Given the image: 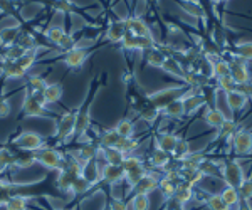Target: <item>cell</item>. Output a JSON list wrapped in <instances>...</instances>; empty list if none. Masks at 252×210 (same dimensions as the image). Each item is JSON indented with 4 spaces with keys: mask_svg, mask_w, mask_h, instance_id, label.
<instances>
[{
    "mask_svg": "<svg viewBox=\"0 0 252 210\" xmlns=\"http://www.w3.org/2000/svg\"><path fill=\"white\" fill-rule=\"evenodd\" d=\"M91 56V51L89 49H83V47H72L71 51H66L63 56H61V60L67 66V69L71 71H78L86 64V60Z\"/></svg>",
    "mask_w": 252,
    "mask_h": 210,
    "instance_id": "obj_8",
    "label": "cell"
},
{
    "mask_svg": "<svg viewBox=\"0 0 252 210\" xmlns=\"http://www.w3.org/2000/svg\"><path fill=\"white\" fill-rule=\"evenodd\" d=\"M155 46V39H153V35H150V37H138L136 39V51H141V52H146L150 49H153Z\"/></svg>",
    "mask_w": 252,
    "mask_h": 210,
    "instance_id": "obj_53",
    "label": "cell"
},
{
    "mask_svg": "<svg viewBox=\"0 0 252 210\" xmlns=\"http://www.w3.org/2000/svg\"><path fill=\"white\" fill-rule=\"evenodd\" d=\"M138 140H133V138H120V141L116 143V147L121 153H125L126 156L128 155H133V151L138 148Z\"/></svg>",
    "mask_w": 252,
    "mask_h": 210,
    "instance_id": "obj_40",
    "label": "cell"
},
{
    "mask_svg": "<svg viewBox=\"0 0 252 210\" xmlns=\"http://www.w3.org/2000/svg\"><path fill=\"white\" fill-rule=\"evenodd\" d=\"M20 35V30L17 26H9V27H3L0 30V46L2 47H9V46H14L17 42Z\"/></svg>",
    "mask_w": 252,
    "mask_h": 210,
    "instance_id": "obj_24",
    "label": "cell"
},
{
    "mask_svg": "<svg viewBox=\"0 0 252 210\" xmlns=\"http://www.w3.org/2000/svg\"><path fill=\"white\" fill-rule=\"evenodd\" d=\"M34 156L39 165H42L47 170H56V172L63 170L64 161H66V156L63 153L52 147H47V145L40 148V150L34 151Z\"/></svg>",
    "mask_w": 252,
    "mask_h": 210,
    "instance_id": "obj_5",
    "label": "cell"
},
{
    "mask_svg": "<svg viewBox=\"0 0 252 210\" xmlns=\"http://www.w3.org/2000/svg\"><path fill=\"white\" fill-rule=\"evenodd\" d=\"M125 26H126V30H128L129 34L136 35V37H150V35H152V29H150V26L141 17H138V15L126 17Z\"/></svg>",
    "mask_w": 252,
    "mask_h": 210,
    "instance_id": "obj_11",
    "label": "cell"
},
{
    "mask_svg": "<svg viewBox=\"0 0 252 210\" xmlns=\"http://www.w3.org/2000/svg\"><path fill=\"white\" fill-rule=\"evenodd\" d=\"M35 156L31 151H20L15 153V167L17 168H29L32 165H35Z\"/></svg>",
    "mask_w": 252,
    "mask_h": 210,
    "instance_id": "obj_38",
    "label": "cell"
},
{
    "mask_svg": "<svg viewBox=\"0 0 252 210\" xmlns=\"http://www.w3.org/2000/svg\"><path fill=\"white\" fill-rule=\"evenodd\" d=\"M123 170H125V181L129 185V188H133L135 185L140 181L141 177L146 173V168L143 165V161H141L138 156L135 155H128L123 161Z\"/></svg>",
    "mask_w": 252,
    "mask_h": 210,
    "instance_id": "obj_7",
    "label": "cell"
},
{
    "mask_svg": "<svg viewBox=\"0 0 252 210\" xmlns=\"http://www.w3.org/2000/svg\"><path fill=\"white\" fill-rule=\"evenodd\" d=\"M232 147L237 155H247L252 150V133L246 130H239L232 136Z\"/></svg>",
    "mask_w": 252,
    "mask_h": 210,
    "instance_id": "obj_12",
    "label": "cell"
},
{
    "mask_svg": "<svg viewBox=\"0 0 252 210\" xmlns=\"http://www.w3.org/2000/svg\"><path fill=\"white\" fill-rule=\"evenodd\" d=\"M230 74V66L227 60H215V62H212V76L214 78H222V76H227Z\"/></svg>",
    "mask_w": 252,
    "mask_h": 210,
    "instance_id": "obj_46",
    "label": "cell"
},
{
    "mask_svg": "<svg viewBox=\"0 0 252 210\" xmlns=\"http://www.w3.org/2000/svg\"><path fill=\"white\" fill-rule=\"evenodd\" d=\"M58 210H63V209H58Z\"/></svg>",
    "mask_w": 252,
    "mask_h": 210,
    "instance_id": "obj_64",
    "label": "cell"
},
{
    "mask_svg": "<svg viewBox=\"0 0 252 210\" xmlns=\"http://www.w3.org/2000/svg\"><path fill=\"white\" fill-rule=\"evenodd\" d=\"M96 94H97V86H96V81H93L91 88H89V92H88V99L76 110L74 138L78 141H81L83 136L88 135L89 126H91V106H93V101H94Z\"/></svg>",
    "mask_w": 252,
    "mask_h": 210,
    "instance_id": "obj_1",
    "label": "cell"
},
{
    "mask_svg": "<svg viewBox=\"0 0 252 210\" xmlns=\"http://www.w3.org/2000/svg\"><path fill=\"white\" fill-rule=\"evenodd\" d=\"M101 181L108 185H118L125 181V170L121 165H109L104 163L101 167Z\"/></svg>",
    "mask_w": 252,
    "mask_h": 210,
    "instance_id": "obj_10",
    "label": "cell"
},
{
    "mask_svg": "<svg viewBox=\"0 0 252 210\" xmlns=\"http://www.w3.org/2000/svg\"><path fill=\"white\" fill-rule=\"evenodd\" d=\"M126 34V26H125V19H116L113 22H109L108 29H106V40L111 44H120L121 39Z\"/></svg>",
    "mask_w": 252,
    "mask_h": 210,
    "instance_id": "obj_17",
    "label": "cell"
},
{
    "mask_svg": "<svg viewBox=\"0 0 252 210\" xmlns=\"http://www.w3.org/2000/svg\"><path fill=\"white\" fill-rule=\"evenodd\" d=\"M24 54H26V51H24L22 47H19L17 44H14V46L5 47V51H2V59L3 60H17L19 58H22Z\"/></svg>",
    "mask_w": 252,
    "mask_h": 210,
    "instance_id": "obj_44",
    "label": "cell"
},
{
    "mask_svg": "<svg viewBox=\"0 0 252 210\" xmlns=\"http://www.w3.org/2000/svg\"><path fill=\"white\" fill-rule=\"evenodd\" d=\"M190 153V143L187 140H180L178 138L177 141V145H175V148H173V151H172V155H173V158L175 160H184L187 155Z\"/></svg>",
    "mask_w": 252,
    "mask_h": 210,
    "instance_id": "obj_41",
    "label": "cell"
},
{
    "mask_svg": "<svg viewBox=\"0 0 252 210\" xmlns=\"http://www.w3.org/2000/svg\"><path fill=\"white\" fill-rule=\"evenodd\" d=\"M220 197H222V200L229 205V207H234V205L241 204V195H239L237 188H234V187H225L222 190Z\"/></svg>",
    "mask_w": 252,
    "mask_h": 210,
    "instance_id": "obj_39",
    "label": "cell"
},
{
    "mask_svg": "<svg viewBox=\"0 0 252 210\" xmlns=\"http://www.w3.org/2000/svg\"><path fill=\"white\" fill-rule=\"evenodd\" d=\"M187 88L189 86H175V88H166V90H160L157 92H152V94L146 96V99H148V103L152 104L153 108H157V110H163L166 104H170L172 101L182 98V96L187 94Z\"/></svg>",
    "mask_w": 252,
    "mask_h": 210,
    "instance_id": "obj_4",
    "label": "cell"
},
{
    "mask_svg": "<svg viewBox=\"0 0 252 210\" xmlns=\"http://www.w3.org/2000/svg\"><path fill=\"white\" fill-rule=\"evenodd\" d=\"M74 124H76V110H66L56 120V131L52 140L58 143H66L67 140L74 138Z\"/></svg>",
    "mask_w": 252,
    "mask_h": 210,
    "instance_id": "obj_3",
    "label": "cell"
},
{
    "mask_svg": "<svg viewBox=\"0 0 252 210\" xmlns=\"http://www.w3.org/2000/svg\"><path fill=\"white\" fill-rule=\"evenodd\" d=\"M170 158L172 156L168 155L166 151L163 150H160V148H155V150L152 151V156H150V161H152V165L153 167H157V168H165L166 165L170 163Z\"/></svg>",
    "mask_w": 252,
    "mask_h": 210,
    "instance_id": "obj_33",
    "label": "cell"
},
{
    "mask_svg": "<svg viewBox=\"0 0 252 210\" xmlns=\"http://www.w3.org/2000/svg\"><path fill=\"white\" fill-rule=\"evenodd\" d=\"M230 66V76H232V79L235 81V84H247L251 79L249 76V69H247V64L246 60L237 58V59H232L229 62Z\"/></svg>",
    "mask_w": 252,
    "mask_h": 210,
    "instance_id": "obj_13",
    "label": "cell"
},
{
    "mask_svg": "<svg viewBox=\"0 0 252 210\" xmlns=\"http://www.w3.org/2000/svg\"><path fill=\"white\" fill-rule=\"evenodd\" d=\"M138 115H140L141 118H143V120L146 121V123L152 124V123H155L158 116L161 115V111H160V110H157V108H153L152 104L148 103V104H146V106L143 108V110H141L140 113H138Z\"/></svg>",
    "mask_w": 252,
    "mask_h": 210,
    "instance_id": "obj_45",
    "label": "cell"
},
{
    "mask_svg": "<svg viewBox=\"0 0 252 210\" xmlns=\"http://www.w3.org/2000/svg\"><path fill=\"white\" fill-rule=\"evenodd\" d=\"M225 99H227V104H229V108H230V110H232L234 113H235V111H241L242 108L246 106V103H247V96H246V94H242V92H241V91H237V90L227 92Z\"/></svg>",
    "mask_w": 252,
    "mask_h": 210,
    "instance_id": "obj_26",
    "label": "cell"
},
{
    "mask_svg": "<svg viewBox=\"0 0 252 210\" xmlns=\"http://www.w3.org/2000/svg\"><path fill=\"white\" fill-rule=\"evenodd\" d=\"M15 193H17V185L0 179V207L5 205V202L9 200L12 195H15Z\"/></svg>",
    "mask_w": 252,
    "mask_h": 210,
    "instance_id": "obj_34",
    "label": "cell"
},
{
    "mask_svg": "<svg viewBox=\"0 0 252 210\" xmlns=\"http://www.w3.org/2000/svg\"><path fill=\"white\" fill-rule=\"evenodd\" d=\"M67 32L64 30V27L63 26H49L47 27V30L44 32V35H46V37L51 40L52 44H54V46H59L61 44V40L64 39V35H66Z\"/></svg>",
    "mask_w": 252,
    "mask_h": 210,
    "instance_id": "obj_32",
    "label": "cell"
},
{
    "mask_svg": "<svg viewBox=\"0 0 252 210\" xmlns=\"http://www.w3.org/2000/svg\"><path fill=\"white\" fill-rule=\"evenodd\" d=\"M158 183H160V180L157 179V175L146 172L145 175L140 179V181H138L135 187L131 188V192H133V195H135V193H143V195H148L150 192H153L155 188H158Z\"/></svg>",
    "mask_w": 252,
    "mask_h": 210,
    "instance_id": "obj_16",
    "label": "cell"
},
{
    "mask_svg": "<svg viewBox=\"0 0 252 210\" xmlns=\"http://www.w3.org/2000/svg\"><path fill=\"white\" fill-rule=\"evenodd\" d=\"M101 167H103V165L99 163L97 158L89 160L83 165V168H81V175L94 187V185L101 183Z\"/></svg>",
    "mask_w": 252,
    "mask_h": 210,
    "instance_id": "obj_14",
    "label": "cell"
},
{
    "mask_svg": "<svg viewBox=\"0 0 252 210\" xmlns=\"http://www.w3.org/2000/svg\"><path fill=\"white\" fill-rule=\"evenodd\" d=\"M235 131H237V124H235V121H232V120H225V121H223V123L220 124V128H219V136H220L222 140L232 138Z\"/></svg>",
    "mask_w": 252,
    "mask_h": 210,
    "instance_id": "obj_43",
    "label": "cell"
},
{
    "mask_svg": "<svg viewBox=\"0 0 252 210\" xmlns=\"http://www.w3.org/2000/svg\"><path fill=\"white\" fill-rule=\"evenodd\" d=\"M198 170H200L204 175H212V177H217L220 175V170H219V167L214 163V161L204 158L200 161V165H198Z\"/></svg>",
    "mask_w": 252,
    "mask_h": 210,
    "instance_id": "obj_47",
    "label": "cell"
},
{
    "mask_svg": "<svg viewBox=\"0 0 252 210\" xmlns=\"http://www.w3.org/2000/svg\"><path fill=\"white\" fill-rule=\"evenodd\" d=\"M166 58H168V56H166L161 49H158V47H153V49L145 52L146 64H148V66H152V67H157V69H161V67H163Z\"/></svg>",
    "mask_w": 252,
    "mask_h": 210,
    "instance_id": "obj_22",
    "label": "cell"
},
{
    "mask_svg": "<svg viewBox=\"0 0 252 210\" xmlns=\"http://www.w3.org/2000/svg\"><path fill=\"white\" fill-rule=\"evenodd\" d=\"M15 167V153L10 148H0V170H9Z\"/></svg>",
    "mask_w": 252,
    "mask_h": 210,
    "instance_id": "obj_36",
    "label": "cell"
},
{
    "mask_svg": "<svg viewBox=\"0 0 252 210\" xmlns=\"http://www.w3.org/2000/svg\"><path fill=\"white\" fill-rule=\"evenodd\" d=\"M165 72H168V74H172V76H177V78H184V74H185V71H184V67H182V64L178 62L177 59L172 58V56H168L165 60V64H163V67H161Z\"/></svg>",
    "mask_w": 252,
    "mask_h": 210,
    "instance_id": "obj_31",
    "label": "cell"
},
{
    "mask_svg": "<svg viewBox=\"0 0 252 210\" xmlns=\"http://www.w3.org/2000/svg\"><path fill=\"white\" fill-rule=\"evenodd\" d=\"M0 72L5 76V79H22L27 76V71L22 69L15 60H3V64H0Z\"/></svg>",
    "mask_w": 252,
    "mask_h": 210,
    "instance_id": "obj_20",
    "label": "cell"
},
{
    "mask_svg": "<svg viewBox=\"0 0 252 210\" xmlns=\"http://www.w3.org/2000/svg\"><path fill=\"white\" fill-rule=\"evenodd\" d=\"M118 141H120V136L116 135V131L115 130H106V131L101 133L97 143H99L101 148H115Z\"/></svg>",
    "mask_w": 252,
    "mask_h": 210,
    "instance_id": "obj_35",
    "label": "cell"
},
{
    "mask_svg": "<svg viewBox=\"0 0 252 210\" xmlns=\"http://www.w3.org/2000/svg\"><path fill=\"white\" fill-rule=\"evenodd\" d=\"M158 187H160L161 193H163V197L166 200L172 199V197L175 195V190H177V183H173V181H170L168 179H161L160 183H158Z\"/></svg>",
    "mask_w": 252,
    "mask_h": 210,
    "instance_id": "obj_49",
    "label": "cell"
},
{
    "mask_svg": "<svg viewBox=\"0 0 252 210\" xmlns=\"http://www.w3.org/2000/svg\"><path fill=\"white\" fill-rule=\"evenodd\" d=\"M46 86H47L46 76H32V78H29V81H27L24 90L27 92H31V94H42Z\"/></svg>",
    "mask_w": 252,
    "mask_h": 210,
    "instance_id": "obj_28",
    "label": "cell"
},
{
    "mask_svg": "<svg viewBox=\"0 0 252 210\" xmlns=\"http://www.w3.org/2000/svg\"><path fill=\"white\" fill-rule=\"evenodd\" d=\"M44 49H47V47H44V46H37V47H34V49H31V51H27L26 54L22 56V58H19L15 62L19 64L22 69H26L27 72L31 71V67L34 66L35 62H37V59H39V54L42 52Z\"/></svg>",
    "mask_w": 252,
    "mask_h": 210,
    "instance_id": "obj_21",
    "label": "cell"
},
{
    "mask_svg": "<svg viewBox=\"0 0 252 210\" xmlns=\"http://www.w3.org/2000/svg\"><path fill=\"white\" fill-rule=\"evenodd\" d=\"M15 44H17L19 47H22V49L26 51V52L39 46L37 40H35V35H32V34H22V32H20V35H19V39H17V42H15Z\"/></svg>",
    "mask_w": 252,
    "mask_h": 210,
    "instance_id": "obj_42",
    "label": "cell"
},
{
    "mask_svg": "<svg viewBox=\"0 0 252 210\" xmlns=\"http://www.w3.org/2000/svg\"><path fill=\"white\" fill-rule=\"evenodd\" d=\"M136 35H133V34H129L128 30H126V34H125V37L121 39V49L123 51H128V52H135L136 51Z\"/></svg>",
    "mask_w": 252,
    "mask_h": 210,
    "instance_id": "obj_51",
    "label": "cell"
},
{
    "mask_svg": "<svg viewBox=\"0 0 252 210\" xmlns=\"http://www.w3.org/2000/svg\"><path fill=\"white\" fill-rule=\"evenodd\" d=\"M182 98H184V96H182ZM182 98H178V99L172 101L170 104H166L163 110H161V115L166 116V118H175V120L184 118L185 110H184V101H182Z\"/></svg>",
    "mask_w": 252,
    "mask_h": 210,
    "instance_id": "obj_23",
    "label": "cell"
},
{
    "mask_svg": "<svg viewBox=\"0 0 252 210\" xmlns=\"http://www.w3.org/2000/svg\"><path fill=\"white\" fill-rule=\"evenodd\" d=\"M204 120H205V123L209 124V126H212V128H220V124L225 121L227 118L223 116V113L219 110V108H209V110L205 111V115H204Z\"/></svg>",
    "mask_w": 252,
    "mask_h": 210,
    "instance_id": "obj_30",
    "label": "cell"
},
{
    "mask_svg": "<svg viewBox=\"0 0 252 210\" xmlns=\"http://www.w3.org/2000/svg\"><path fill=\"white\" fill-rule=\"evenodd\" d=\"M10 111H12L10 101L5 98L2 103H0V118H7V116L10 115Z\"/></svg>",
    "mask_w": 252,
    "mask_h": 210,
    "instance_id": "obj_57",
    "label": "cell"
},
{
    "mask_svg": "<svg viewBox=\"0 0 252 210\" xmlns=\"http://www.w3.org/2000/svg\"><path fill=\"white\" fill-rule=\"evenodd\" d=\"M14 9V0H0V14H12Z\"/></svg>",
    "mask_w": 252,
    "mask_h": 210,
    "instance_id": "obj_56",
    "label": "cell"
},
{
    "mask_svg": "<svg viewBox=\"0 0 252 210\" xmlns=\"http://www.w3.org/2000/svg\"><path fill=\"white\" fill-rule=\"evenodd\" d=\"M177 141H178V136L173 135V133H161V135L158 136V140H157V147L160 148V150L166 151L168 155H172Z\"/></svg>",
    "mask_w": 252,
    "mask_h": 210,
    "instance_id": "obj_27",
    "label": "cell"
},
{
    "mask_svg": "<svg viewBox=\"0 0 252 210\" xmlns=\"http://www.w3.org/2000/svg\"><path fill=\"white\" fill-rule=\"evenodd\" d=\"M219 88L223 91V92H230V91H234L235 90V81L232 79V76L230 74H227V76H222V78H219Z\"/></svg>",
    "mask_w": 252,
    "mask_h": 210,
    "instance_id": "obj_54",
    "label": "cell"
},
{
    "mask_svg": "<svg viewBox=\"0 0 252 210\" xmlns=\"http://www.w3.org/2000/svg\"><path fill=\"white\" fill-rule=\"evenodd\" d=\"M131 207L133 210H148L150 209V199L148 195L143 193H135L131 199Z\"/></svg>",
    "mask_w": 252,
    "mask_h": 210,
    "instance_id": "obj_48",
    "label": "cell"
},
{
    "mask_svg": "<svg viewBox=\"0 0 252 210\" xmlns=\"http://www.w3.org/2000/svg\"><path fill=\"white\" fill-rule=\"evenodd\" d=\"M204 210H210V209H209V207H207V209H204Z\"/></svg>",
    "mask_w": 252,
    "mask_h": 210,
    "instance_id": "obj_63",
    "label": "cell"
},
{
    "mask_svg": "<svg viewBox=\"0 0 252 210\" xmlns=\"http://www.w3.org/2000/svg\"><path fill=\"white\" fill-rule=\"evenodd\" d=\"M173 210H184V207H178V209H173Z\"/></svg>",
    "mask_w": 252,
    "mask_h": 210,
    "instance_id": "obj_62",
    "label": "cell"
},
{
    "mask_svg": "<svg viewBox=\"0 0 252 210\" xmlns=\"http://www.w3.org/2000/svg\"><path fill=\"white\" fill-rule=\"evenodd\" d=\"M97 151H99V143H83L81 147L72 153V156H74L76 160L79 161L81 165H84L86 161L89 160H94L97 158Z\"/></svg>",
    "mask_w": 252,
    "mask_h": 210,
    "instance_id": "obj_15",
    "label": "cell"
},
{
    "mask_svg": "<svg viewBox=\"0 0 252 210\" xmlns=\"http://www.w3.org/2000/svg\"><path fill=\"white\" fill-rule=\"evenodd\" d=\"M220 173H222V179H223V181H225L227 187L239 188L242 181L246 180L244 179L242 167L237 163V161H229V163H225Z\"/></svg>",
    "mask_w": 252,
    "mask_h": 210,
    "instance_id": "obj_9",
    "label": "cell"
},
{
    "mask_svg": "<svg viewBox=\"0 0 252 210\" xmlns=\"http://www.w3.org/2000/svg\"><path fill=\"white\" fill-rule=\"evenodd\" d=\"M237 56L244 60H251L252 59V42H241L235 47Z\"/></svg>",
    "mask_w": 252,
    "mask_h": 210,
    "instance_id": "obj_52",
    "label": "cell"
},
{
    "mask_svg": "<svg viewBox=\"0 0 252 210\" xmlns=\"http://www.w3.org/2000/svg\"><path fill=\"white\" fill-rule=\"evenodd\" d=\"M103 210H111V207H109V200H106V204H104Z\"/></svg>",
    "mask_w": 252,
    "mask_h": 210,
    "instance_id": "obj_59",
    "label": "cell"
},
{
    "mask_svg": "<svg viewBox=\"0 0 252 210\" xmlns=\"http://www.w3.org/2000/svg\"><path fill=\"white\" fill-rule=\"evenodd\" d=\"M22 116L24 118H49L58 120L54 113L46 108V103L42 99V94H31L26 91L22 101Z\"/></svg>",
    "mask_w": 252,
    "mask_h": 210,
    "instance_id": "obj_2",
    "label": "cell"
},
{
    "mask_svg": "<svg viewBox=\"0 0 252 210\" xmlns=\"http://www.w3.org/2000/svg\"><path fill=\"white\" fill-rule=\"evenodd\" d=\"M214 2H227V0H214Z\"/></svg>",
    "mask_w": 252,
    "mask_h": 210,
    "instance_id": "obj_61",
    "label": "cell"
},
{
    "mask_svg": "<svg viewBox=\"0 0 252 210\" xmlns=\"http://www.w3.org/2000/svg\"><path fill=\"white\" fill-rule=\"evenodd\" d=\"M237 192H239V195H241V199L244 200H249L252 199V180H244L242 183H241V187L237 188Z\"/></svg>",
    "mask_w": 252,
    "mask_h": 210,
    "instance_id": "obj_55",
    "label": "cell"
},
{
    "mask_svg": "<svg viewBox=\"0 0 252 210\" xmlns=\"http://www.w3.org/2000/svg\"><path fill=\"white\" fill-rule=\"evenodd\" d=\"M241 205V210H249V207H247V204H239Z\"/></svg>",
    "mask_w": 252,
    "mask_h": 210,
    "instance_id": "obj_60",
    "label": "cell"
},
{
    "mask_svg": "<svg viewBox=\"0 0 252 210\" xmlns=\"http://www.w3.org/2000/svg\"><path fill=\"white\" fill-rule=\"evenodd\" d=\"M91 187H93V185L89 183V181L84 179L83 175H79L78 179L72 181L71 188H69V193H71V195H83V193L89 192V188H91Z\"/></svg>",
    "mask_w": 252,
    "mask_h": 210,
    "instance_id": "obj_37",
    "label": "cell"
},
{
    "mask_svg": "<svg viewBox=\"0 0 252 210\" xmlns=\"http://www.w3.org/2000/svg\"><path fill=\"white\" fill-rule=\"evenodd\" d=\"M10 143L14 145L15 148H19L20 151H37L42 147H46V140L35 131H22L19 133L17 136L10 140Z\"/></svg>",
    "mask_w": 252,
    "mask_h": 210,
    "instance_id": "obj_6",
    "label": "cell"
},
{
    "mask_svg": "<svg viewBox=\"0 0 252 210\" xmlns=\"http://www.w3.org/2000/svg\"><path fill=\"white\" fill-rule=\"evenodd\" d=\"M207 207H209L210 210H230V207L222 200L220 195H209L207 197Z\"/></svg>",
    "mask_w": 252,
    "mask_h": 210,
    "instance_id": "obj_50",
    "label": "cell"
},
{
    "mask_svg": "<svg viewBox=\"0 0 252 210\" xmlns=\"http://www.w3.org/2000/svg\"><path fill=\"white\" fill-rule=\"evenodd\" d=\"M113 130L116 131V135L120 136V138H133V135H135V124H133L131 120L123 118L118 121V124Z\"/></svg>",
    "mask_w": 252,
    "mask_h": 210,
    "instance_id": "obj_29",
    "label": "cell"
},
{
    "mask_svg": "<svg viewBox=\"0 0 252 210\" xmlns=\"http://www.w3.org/2000/svg\"><path fill=\"white\" fill-rule=\"evenodd\" d=\"M63 92H64L63 83H47V86L42 91V99L46 103V106L47 104L59 103L61 98H63Z\"/></svg>",
    "mask_w": 252,
    "mask_h": 210,
    "instance_id": "obj_19",
    "label": "cell"
},
{
    "mask_svg": "<svg viewBox=\"0 0 252 210\" xmlns=\"http://www.w3.org/2000/svg\"><path fill=\"white\" fill-rule=\"evenodd\" d=\"M184 101V110H185V115H192L197 110H200L202 106L205 104V98L202 94H197L193 92L192 90L187 91V94L182 98Z\"/></svg>",
    "mask_w": 252,
    "mask_h": 210,
    "instance_id": "obj_18",
    "label": "cell"
},
{
    "mask_svg": "<svg viewBox=\"0 0 252 210\" xmlns=\"http://www.w3.org/2000/svg\"><path fill=\"white\" fill-rule=\"evenodd\" d=\"M172 199L177 202L180 207H184L187 202H190L193 199V187H190L189 183H180L177 185V190H175V195Z\"/></svg>",
    "mask_w": 252,
    "mask_h": 210,
    "instance_id": "obj_25",
    "label": "cell"
},
{
    "mask_svg": "<svg viewBox=\"0 0 252 210\" xmlns=\"http://www.w3.org/2000/svg\"><path fill=\"white\" fill-rule=\"evenodd\" d=\"M109 207H111V210H128V205H126L125 200H121V199H111L109 200Z\"/></svg>",
    "mask_w": 252,
    "mask_h": 210,
    "instance_id": "obj_58",
    "label": "cell"
}]
</instances>
